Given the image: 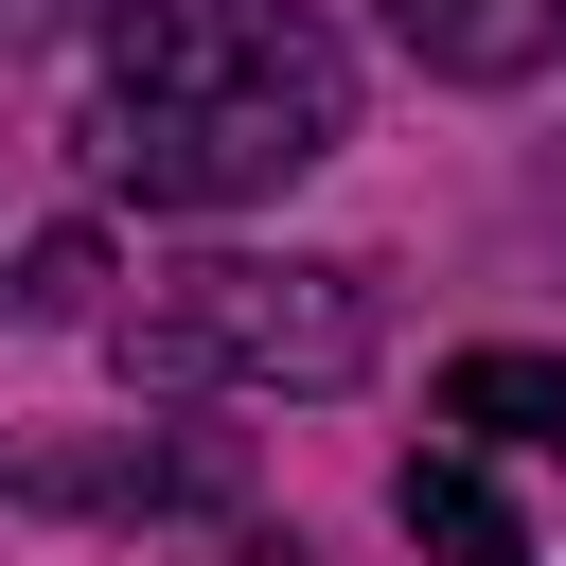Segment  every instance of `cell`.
<instances>
[{"instance_id": "cell-1", "label": "cell", "mask_w": 566, "mask_h": 566, "mask_svg": "<svg viewBox=\"0 0 566 566\" xmlns=\"http://www.w3.org/2000/svg\"><path fill=\"white\" fill-rule=\"evenodd\" d=\"M354 142V53L301 0H106L88 159L142 212H248Z\"/></svg>"}, {"instance_id": "cell-2", "label": "cell", "mask_w": 566, "mask_h": 566, "mask_svg": "<svg viewBox=\"0 0 566 566\" xmlns=\"http://www.w3.org/2000/svg\"><path fill=\"white\" fill-rule=\"evenodd\" d=\"M106 354H124L142 389H354V371H371V283H354V265L195 248V265H159V283L106 318Z\"/></svg>"}, {"instance_id": "cell-3", "label": "cell", "mask_w": 566, "mask_h": 566, "mask_svg": "<svg viewBox=\"0 0 566 566\" xmlns=\"http://www.w3.org/2000/svg\"><path fill=\"white\" fill-rule=\"evenodd\" d=\"M389 35H407V71H442V88H531V71L566 53V0H389Z\"/></svg>"}, {"instance_id": "cell-4", "label": "cell", "mask_w": 566, "mask_h": 566, "mask_svg": "<svg viewBox=\"0 0 566 566\" xmlns=\"http://www.w3.org/2000/svg\"><path fill=\"white\" fill-rule=\"evenodd\" d=\"M442 424L460 442H513V460H566V354H513V336L460 354L442 371Z\"/></svg>"}, {"instance_id": "cell-5", "label": "cell", "mask_w": 566, "mask_h": 566, "mask_svg": "<svg viewBox=\"0 0 566 566\" xmlns=\"http://www.w3.org/2000/svg\"><path fill=\"white\" fill-rule=\"evenodd\" d=\"M389 513H407V548H424V566H531V531L495 513V478H478L460 442H424V460L389 478Z\"/></svg>"}, {"instance_id": "cell-6", "label": "cell", "mask_w": 566, "mask_h": 566, "mask_svg": "<svg viewBox=\"0 0 566 566\" xmlns=\"http://www.w3.org/2000/svg\"><path fill=\"white\" fill-rule=\"evenodd\" d=\"M88 301H106V248L88 230H35L18 248V318H88Z\"/></svg>"}, {"instance_id": "cell-7", "label": "cell", "mask_w": 566, "mask_h": 566, "mask_svg": "<svg viewBox=\"0 0 566 566\" xmlns=\"http://www.w3.org/2000/svg\"><path fill=\"white\" fill-rule=\"evenodd\" d=\"M53 18H71V0H0V53H35V35H53Z\"/></svg>"}]
</instances>
